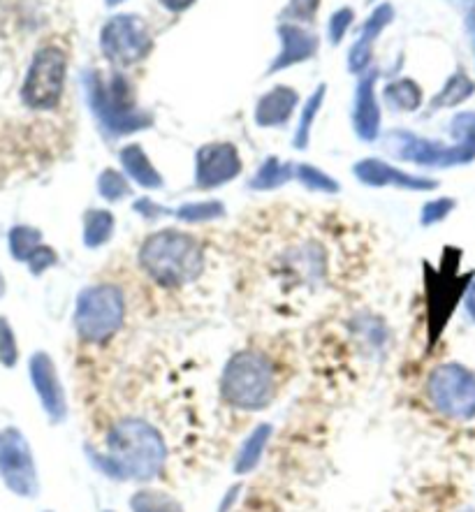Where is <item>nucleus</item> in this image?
Returning <instances> with one entry per match:
<instances>
[{
    "label": "nucleus",
    "instance_id": "33",
    "mask_svg": "<svg viewBox=\"0 0 475 512\" xmlns=\"http://www.w3.org/2000/svg\"><path fill=\"white\" fill-rule=\"evenodd\" d=\"M353 17H355V14H353V10H350V7H341V10H336L332 14L330 26H327V31H330L332 45H341L343 38H346L350 24H353Z\"/></svg>",
    "mask_w": 475,
    "mask_h": 512
},
{
    "label": "nucleus",
    "instance_id": "42",
    "mask_svg": "<svg viewBox=\"0 0 475 512\" xmlns=\"http://www.w3.org/2000/svg\"><path fill=\"white\" fill-rule=\"evenodd\" d=\"M462 512H475V510H471V508H466V510H462Z\"/></svg>",
    "mask_w": 475,
    "mask_h": 512
},
{
    "label": "nucleus",
    "instance_id": "38",
    "mask_svg": "<svg viewBox=\"0 0 475 512\" xmlns=\"http://www.w3.org/2000/svg\"><path fill=\"white\" fill-rule=\"evenodd\" d=\"M160 3H163L165 10H170V12H184L195 3V0H160Z\"/></svg>",
    "mask_w": 475,
    "mask_h": 512
},
{
    "label": "nucleus",
    "instance_id": "2",
    "mask_svg": "<svg viewBox=\"0 0 475 512\" xmlns=\"http://www.w3.org/2000/svg\"><path fill=\"white\" fill-rule=\"evenodd\" d=\"M142 272L167 290L195 283L204 272V246L195 234L165 228L149 234L137 253Z\"/></svg>",
    "mask_w": 475,
    "mask_h": 512
},
{
    "label": "nucleus",
    "instance_id": "26",
    "mask_svg": "<svg viewBox=\"0 0 475 512\" xmlns=\"http://www.w3.org/2000/svg\"><path fill=\"white\" fill-rule=\"evenodd\" d=\"M325 93H327V86L320 84L318 89L313 91L311 98L306 100V105H304V109H302V119H299V126H297V130H295V137H292V144H295L297 149H306V146H309L313 121H316L320 107H323Z\"/></svg>",
    "mask_w": 475,
    "mask_h": 512
},
{
    "label": "nucleus",
    "instance_id": "16",
    "mask_svg": "<svg viewBox=\"0 0 475 512\" xmlns=\"http://www.w3.org/2000/svg\"><path fill=\"white\" fill-rule=\"evenodd\" d=\"M299 102L297 91L292 86H274L267 91L255 105L253 119L260 128H279L285 126L295 114Z\"/></svg>",
    "mask_w": 475,
    "mask_h": 512
},
{
    "label": "nucleus",
    "instance_id": "35",
    "mask_svg": "<svg viewBox=\"0 0 475 512\" xmlns=\"http://www.w3.org/2000/svg\"><path fill=\"white\" fill-rule=\"evenodd\" d=\"M133 209L144 218V221H149V223H156V221H160V218H165V216H174L172 209L163 207V204H158L156 200H151V197H140V200L133 204Z\"/></svg>",
    "mask_w": 475,
    "mask_h": 512
},
{
    "label": "nucleus",
    "instance_id": "37",
    "mask_svg": "<svg viewBox=\"0 0 475 512\" xmlns=\"http://www.w3.org/2000/svg\"><path fill=\"white\" fill-rule=\"evenodd\" d=\"M464 309H466V316H469L475 323V279L469 285V290L464 292Z\"/></svg>",
    "mask_w": 475,
    "mask_h": 512
},
{
    "label": "nucleus",
    "instance_id": "3",
    "mask_svg": "<svg viewBox=\"0 0 475 512\" xmlns=\"http://www.w3.org/2000/svg\"><path fill=\"white\" fill-rule=\"evenodd\" d=\"M279 376L272 357L262 350L246 348L228 357L218 380V394L225 406L241 413H260L274 404Z\"/></svg>",
    "mask_w": 475,
    "mask_h": 512
},
{
    "label": "nucleus",
    "instance_id": "34",
    "mask_svg": "<svg viewBox=\"0 0 475 512\" xmlns=\"http://www.w3.org/2000/svg\"><path fill=\"white\" fill-rule=\"evenodd\" d=\"M56 262H58V255H56L54 248L47 246V244H42L38 251L31 255V260H28L26 265H28V269H31V274L40 276V274H45L47 269L54 267Z\"/></svg>",
    "mask_w": 475,
    "mask_h": 512
},
{
    "label": "nucleus",
    "instance_id": "17",
    "mask_svg": "<svg viewBox=\"0 0 475 512\" xmlns=\"http://www.w3.org/2000/svg\"><path fill=\"white\" fill-rule=\"evenodd\" d=\"M392 19H394V7L390 3L378 5L376 10L371 12L367 24L362 26L360 38H357L355 45L350 47V54H348V68L350 70L357 72V75H360V72H367L374 42L378 40V35L383 33V28L387 24H392Z\"/></svg>",
    "mask_w": 475,
    "mask_h": 512
},
{
    "label": "nucleus",
    "instance_id": "36",
    "mask_svg": "<svg viewBox=\"0 0 475 512\" xmlns=\"http://www.w3.org/2000/svg\"><path fill=\"white\" fill-rule=\"evenodd\" d=\"M241 492H244V485H241V482H235V485L228 487V492L223 494L221 503H218V512H230L235 508L241 499Z\"/></svg>",
    "mask_w": 475,
    "mask_h": 512
},
{
    "label": "nucleus",
    "instance_id": "12",
    "mask_svg": "<svg viewBox=\"0 0 475 512\" xmlns=\"http://www.w3.org/2000/svg\"><path fill=\"white\" fill-rule=\"evenodd\" d=\"M28 371H31V380L38 394L42 411L54 424H61L68 418V394L58 376L56 364L47 353H35L28 362Z\"/></svg>",
    "mask_w": 475,
    "mask_h": 512
},
{
    "label": "nucleus",
    "instance_id": "19",
    "mask_svg": "<svg viewBox=\"0 0 475 512\" xmlns=\"http://www.w3.org/2000/svg\"><path fill=\"white\" fill-rule=\"evenodd\" d=\"M272 436H274V427L269 422L255 424V427L248 431V436L241 441L239 450H237L235 464H232V471H235V475L244 478V475L253 473L255 468L260 466L262 457H265V452H267V445L272 443Z\"/></svg>",
    "mask_w": 475,
    "mask_h": 512
},
{
    "label": "nucleus",
    "instance_id": "11",
    "mask_svg": "<svg viewBox=\"0 0 475 512\" xmlns=\"http://www.w3.org/2000/svg\"><path fill=\"white\" fill-rule=\"evenodd\" d=\"M241 156L239 149L230 142H209L197 149L195 153V188L197 190H214L230 181H235L241 174Z\"/></svg>",
    "mask_w": 475,
    "mask_h": 512
},
{
    "label": "nucleus",
    "instance_id": "30",
    "mask_svg": "<svg viewBox=\"0 0 475 512\" xmlns=\"http://www.w3.org/2000/svg\"><path fill=\"white\" fill-rule=\"evenodd\" d=\"M455 207H457L455 197H436V200H429L425 202V207L420 209V223L425 225V228L443 223L445 218L455 211Z\"/></svg>",
    "mask_w": 475,
    "mask_h": 512
},
{
    "label": "nucleus",
    "instance_id": "14",
    "mask_svg": "<svg viewBox=\"0 0 475 512\" xmlns=\"http://www.w3.org/2000/svg\"><path fill=\"white\" fill-rule=\"evenodd\" d=\"M378 72L369 70L360 79L353 105V130L362 142H376L380 135V107L376 100Z\"/></svg>",
    "mask_w": 475,
    "mask_h": 512
},
{
    "label": "nucleus",
    "instance_id": "6",
    "mask_svg": "<svg viewBox=\"0 0 475 512\" xmlns=\"http://www.w3.org/2000/svg\"><path fill=\"white\" fill-rule=\"evenodd\" d=\"M126 316L128 306L123 290L119 285L102 281L79 292L72 325H75L79 341L89 343V346H102L121 332V327L126 325Z\"/></svg>",
    "mask_w": 475,
    "mask_h": 512
},
{
    "label": "nucleus",
    "instance_id": "21",
    "mask_svg": "<svg viewBox=\"0 0 475 512\" xmlns=\"http://www.w3.org/2000/svg\"><path fill=\"white\" fill-rule=\"evenodd\" d=\"M475 93V82L466 75L464 70H457L452 75L441 91L436 93V98L431 100V112H438V109H448V107H459L464 105L466 100Z\"/></svg>",
    "mask_w": 475,
    "mask_h": 512
},
{
    "label": "nucleus",
    "instance_id": "24",
    "mask_svg": "<svg viewBox=\"0 0 475 512\" xmlns=\"http://www.w3.org/2000/svg\"><path fill=\"white\" fill-rule=\"evenodd\" d=\"M130 512H186L184 506L163 489H137L130 499Z\"/></svg>",
    "mask_w": 475,
    "mask_h": 512
},
{
    "label": "nucleus",
    "instance_id": "10",
    "mask_svg": "<svg viewBox=\"0 0 475 512\" xmlns=\"http://www.w3.org/2000/svg\"><path fill=\"white\" fill-rule=\"evenodd\" d=\"M0 478L5 487L21 499H35L40 492L38 466H35L31 445L14 427L0 431Z\"/></svg>",
    "mask_w": 475,
    "mask_h": 512
},
{
    "label": "nucleus",
    "instance_id": "13",
    "mask_svg": "<svg viewBox=\"0 0 475 512\" xmlns=\"http://www.w3.org/2000/svg\"><path fill=\"white\" fill-rule=\"evenodd\" d=\"M355 179L369 188H401L411 190V193H429V190L438 188L436 179L418 177V174L399 170L397 165L385 163L380 158H362L360 163L353 167Z\"/></svg>",
    "mask_w": 475,
    "mask_h": 512
},
{
    "label": "nucleus",
    "instance_id": "4",
    "mask_svg": "<svg viewBox=\"0 0 475 512\" xmlns=\"http://www.w3.org/2000/svg\"><path fill=\"white\" fill-rule=\"evenodd\" d=\"M455 144L427 140L408 130H392L385 137V149L394 158L420 167H459L475 160V112H459L450 123Z\"/></svg>",
    "mask_w": 475,
    "mask_h": 512
},
{
    "label": "nucleus",
    "instance_id": "32",
    "mask_svg": "<svg viewBox=\"0 0 475 512\" xmlns=\"http://www.w3.org/2000/svg\"><path fill=\"white\" fill-rule=\"evenodd\" d=\"M320 0H290L288 7L281 12V19H290L292 24H299V21H313L318 12Z\"/></svg>",
    "mask_w": 475,
    "mask_h": 512
},
{
    "label": "nucleus",
    "instance_id": "31",
    "mask_svg": "<svg viewBox=\"0 0 475 512\" xmlns=\"http://www.w3.org/2000/svg\"><path fill=\"white\" fill-rule=\"evenodd\" d=\"M19 362V346L14 339V332L5 318H0V364L12 369Z\"/></svg>",
    "mask_w": 475,
    "mask_h": 512
},
{
    "label": "nucleus",
    "instance_id": "43",
    "mask_svg": "<svg viewBox=\"0 0 475 512\" xmlns=\"http://www.w3.org/2000/svg\"><path fill=\"white\" fill-rule=\"evenodd\" d=\"M102 512H116V510H102Z\"/></svg>",
    "mask_w": 475,
    "mask_h": 512
},
{
    "label": "nucleus",
    "instance_id": "9",
    "mask_svg": "<svg viewBox=\"0 0 475 512\" xmlns=\"http://www.w3.org/2000/svg\"><path fill=\"white\" fill-rule=\"evenodd\" d=\"M100 49L109 63L116 68H130L142 63L153 49L149 26L137 14H116L102 26Z\"/></svg>",
    "mask_w": 475,
    "mask_h": 512
},
{
    "label": "nucleus",
    "instance_id": "5",
    "mask_svg": "<svg viewBox=\"0 0 475 512\" xmlns=\"http://www.w3.org/2000/svg\"><path fill=\"white\" fill-rule=\"evenodd\" d=\"M84 86L91 112L105 133L121 137L151 126V114L137 109L130 82L121 72L102 77L98 70H91L84 75Z\"/></svg>",
    "mask_w": 475,
    "mask_h": 512
},
{
    "label": "nucleus",
    "instance_id": "7",
    "mask_svg": "<svg viewBox=\"0 0 475 512\" xmlns=\"http://www.w3.org/2000/svg\"><path fill=\"white\" fill-rule=\"evenodd\" d=\"M65 79H68V49L58 42L40 45L28 61L19 102L31 112H54L63 100Z\"/></svg>",
    "mask_w": 475,
    "mask_h": 512
},
{
    "label": "nucleus",
    "instance_id": "41",
    "mask_svg": "<svg viewBox=\"0 0 475 512\" xmlns=\"http://www.w3.org/2000/svg\"><path fill=\"white\" fill-rule=\"evenodd\" d=\"M105 3H107V5H119L121 0H105Z\"/></svg>",
    "mask_w": 475,
    "mask_h": 512
},
{
    "label": "nucleus",
    "instance_id": "27",
    "mask_svg": "<svg viewBox=\"0 0 475 512\" xmlns=\"http://www.w3.org/2000/svg\"><path fill=\"white\" fill-rule=\"evenodd\" d=\"M295 179L302 184L306 190H313V193H325V195H336L341 190L339 181L330 174L320 170L316 165L299 163L295 165Z\"/></svg>",
    "mask_w": 475,
    "mask_h": 512
},
{
    "label": "nucleus",
    "instance_id": "25",
    "mask_svg": "<svg viewBox=\"0 0 475 512\" xmlns=\"http://www.w3.org/2000/svg\"><path fill=\"white\" fill-rule=\"evenodd\" d=\"M225 216V207L218 200H204V202H186L179 209H174V218L181 223L195 225V223H211Z\"/></svg>",
    "mask_w": 475,
    "mask_h": 512
},
{
    "label": "nucleus",
    "instance_id": "29",
    "mask_svg": "<svg viewBox=\"0 0 475 512\" xmlns=\"http://www.w3.org/2000/svg\"><path fill=\"white\" fill-rule=\"evenodd\" d=\"M133 188H130V179L126 174L114 170V167H107V170L100 172L98 177V195L105 202H121L130 197Z\"/></svg>",
    "mask_w": 475,
    "mask_h": 512
},
{
    "label": "nucleus",
    "instance_id": "22",
    "mask_svg": "<svg viewBox=\"0 0 475 512\" xmlns=\"http://www.w3.org/2000/svg\"><path fill=\"white\" fill-rule=\"evenodd\" d=\"M295 179V165L292 163H283L281 158L269 156L265 163L260 165V170L253 174L251 179V190H276L288 184V181Z\"/></svg>",
    "mask_w": 475,
    "mask_h": 512
},
{
    "label": "nucleus",
    "instance_id": "23",
    "mask_svg": "<svg viewBox=\"0 0 475 512\" xmlns=\"http://www.w3.org/2000/svg\"><path fill=\"white\" fill-rule=\"evenodd\" d=\"M383 98L392 112H415L422 107V89L413 79H397L383 89Z\"/></svg>",
    "mask_w": 475,
    "mask_h": 512
},
{
    "label": "nucleus",
    "instance_id": "28",
    "mask_svg": "<svg viewBox=\"0 0 475 512\" xmlns=\"http://www.w3.org/2000/svg\"><path fill=\"white\" fill-rule=\"evenodd\" d=\"M42 246V232L31 225H17L10 232V253L14 260L28 262L31 255Z\"/></svg>",
    "mask_w": 475,
    "mask_h": 512
},
{
    "label": "nucleus",
    "instance_id": "15",
    "mask_svg": "<svg viewBox=\"0 0 475 512\" xmlns=\"http://www.w3.org/2000/svg\"><path fill=\"white\" fill-rule=\"evenodd\" d=\"M279 38H281V54L274 58L272 65H269L267 75H276V72L292 68V65H299L316 56L318 51L316 33L306 31V28H302L299 24H281Z\"/></svg>",
    "mask_w": 475,
    "mask_h": 512
},
{
    "label": "nucleus",
    "instance_id": "39",
    "mask_svg": "<svg viewBox=\"0 0 475 512\" xmlns=\"http://www.w3.org/2000/svg\"><path fill=\"white\" fill-rule=\"evenodd\" d=\"M466 26H469V33H471L473 47H475V7L469 12V19H466Z\"/></svg>",
    "mask_w": 475,
    "mask_h": 512
},
{
    "label": "nucleus",
    "instance_id": "18",
    "mask_svg": "<svg viewBox=\"0 0 475 512\" xmlns=\"http://www.w3.org/2000/svg\"><path fill=\"white\" fill-rule=\"evenodd\" d=\"M119 160H121L123 174H126L135 186H140L144 190H160L165 186L163 174L156 170V165L151 163L149 156H146L142 144L123 146L119 153Z\"/></svg>",
    "mask_w": 475,
    "mask_h": 512
},
{
    "label": "nucleus",
    "instance_id": "40",
    "mask_svg": "<svg viewBox=\"0 0 475 512\" xmlns=\"http://www.w3.org/2000/svg\"><path fill=\"white\" fill-rule=\"evenodd\" d=\"M5 295V279H3V274H0V297Z\"/></svg>",
    "mask_w": 475,
    "mask_h": 512
},
{
    "label": "nucleus",
    "instance_id": "8",
    "mask_svg": "<svg viewBox=\"0 0 475 512\" xmlns=\"http://www.w3.org/2000/svg\"><path fill=\"white\" fill-rule=\"evenodd\" d=\"M425 394L431 408L452 422L475 420V373L459 362L438 364L429 371Z\"/></svg>",
    "mask_w": 475,
    "mask_h": 512
},
{
    "label": "nucleus",
    "instance_id": "20",
    "mask_svg": "<svg viewBox=\"0 0 475 512\" xmlns=\"http://www.w3.org/2000/svg\"><path fill=\"white\" fill-rule=\"evenodd\" d=\"M116 232V216L112 214L109 209H102V207H95V209H89L84 214V246L91 248V251H95V248H102L107 246L109 241H112Z\"/></svg>",
    "mask_w": 475,
    "mask_h": 512
},
{
    "label": "nucleus",
    "instance_id": "1",
    "mask_svg": "<svg viewBox=\"0 0 475 512\" xmlns=\"http://www.w3.org/2000/svg\"><path fill=\"white\" fill-rule=\"evenodd\" d=\"M89 464L112 482L149 485L167 466L163 431L144 418H121L107 429L102 448L86 445Z\"/></svg>",
    "mask_w": 475,
    "mask_h": 512
}]
</instances>
